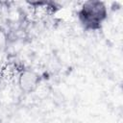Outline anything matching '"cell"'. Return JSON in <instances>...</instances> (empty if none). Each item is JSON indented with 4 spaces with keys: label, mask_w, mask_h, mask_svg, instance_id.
Wrapping results in <instances>:
<instances>
[{
    "label": "cell",
    "mask_w": 123,
    "mask_h": 123,
    "mask_svg": "<svg viewBox=\"0 0 123 123\" xmlns=\"http://www.w3.org/2000/svg\"><path fill=\"white\" fill-rule=\"evenodd\" d=\"M41 81L40 75L34 69L25 68L21 69L17 75V85L20 90L24 93L35 92Z\"/></svg>",
    "instance_id": "2"
},
{
    "label": "cell",
    "mask_w": 123,
    "mask_h": 123,
    "mask_svg": "<svg viewBox=\"0 0 123 123\" xmlns=\"http://www.w3.org/2000/svg\"><path fill=\"white\" fill-rule=\"evenodd\" d=\"M108 17V8L102 1H86L78 11V18L83 27L89 31L99 30Z\"/></svg>",
    "instance_id": "1"
},
{
    "label": "cell",
    "mask_w": 123,
    "mask_h": 123,
    "mask_svg": "<svg viewBox=\"0 0 123 123\" xmlns=\"http://www.w3.org/2000/svg\"><path fill=\"white\" fill-rule=\"evenodd\" d=\"M8 45V35L5 30L0 28V53L3 52Z\"/></svg>",
    "instance_id": "3"
}]
</instances>
